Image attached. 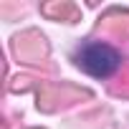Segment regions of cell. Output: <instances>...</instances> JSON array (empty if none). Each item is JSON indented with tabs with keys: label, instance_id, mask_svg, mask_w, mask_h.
<instances>
[{
	"label": "cell",
	"instance_id": "cell-1",
	"mask_svg": "<svg viewBox=\"0 0 129 129\" xmlns=\"http://www.w3.org/2000/svg\"><path fill=\"white\" fill-rule=\"evenodd\" d=\"M76 63L94 79H109L121 63V56L109 43H86L76 53Z\"/></svg>",
	"mask_w": 129,
	"mask_h": 129
}]
</instances>
